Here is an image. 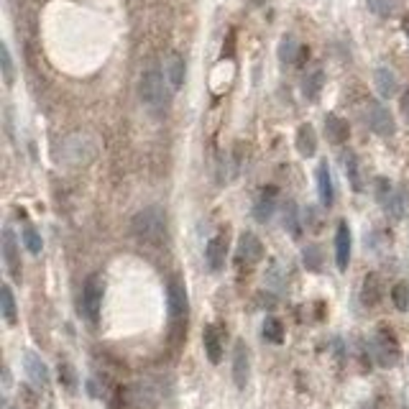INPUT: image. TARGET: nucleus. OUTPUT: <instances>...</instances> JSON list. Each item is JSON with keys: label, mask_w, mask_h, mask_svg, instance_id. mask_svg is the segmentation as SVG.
Here are the masks:
<instances>
[{"label": "nucleus", "mask_w": 409, "mask_h": 409, "mask_svg": "<svg viewBox=\"0 0 409 409\" xmlns=\"http://www.w3.org/2000/svg\"><path fill=\"white\" fill-rule=\"evenodd\" d=\"M248 374H251V361H248V346L238 340L233 348V381L238 389H246Z\"/></svg>", "instance_id": "12"}, {"label": "nucleus", "mask_w": 409, "mask_h": 409, "mask_svg": "<svg viewBox=\"0 0 409 409\" xmlns=\"http://www.w3.org/2000/svg\"><path fill=\"white\" fill-rule=\"evenodd\" d=\"M297 151L302 156H315V151H318V136H315V128L310 123L297 128Z\"/></svg>", "instance_id": "19"}, {"label": "nucleus", "mask_w": 409, "mask_h": 409, "mask_svg": "<svg viewBox=\"0 0 409 409\" xmlns=\"http://www.w3.org/2000/svg\"><path fill=\"white\" fill-rule=\"evenodd\" d=\"M23 368H26V376H29V381L34 387H39V389L49 387V368H46V363H44L34 351L23 353Z\"/></svg>", "instance_id": "9"}, {"label": "nucleus", "mask_w": 409, "mask_h": 409, "mask_svg": "<svg viewBox=\"0 0 409 409\" xmlns=\"http://www.w3.org/2000/svg\"><path fill=\"white\" fill-rule=\"evenodd\" d=\"M351 228H348V223H338V231H335V264H338L340 271H346L348 264H351Z\"/></svg>", "instance_id": "11"}, {"label": "nucleus", "mask_w": 409, "mask_h": 409, "mask_svg": "<svg viewBox=\"0 0 409 409\" xmlns=\"http://www.w3.org/2000/svg\"><path fill=\"white\" fill-rule=\"evenodd\" d=\"M374 85H376V92H379L381 98L389 100L394 98L396 90H399V82H396V74L389 67H379L374 72Z\"/></svg>", "instance_id": "18"}, {"label": "nucleus", "mask_w": 409, "mask_h": 409, "mask_svg": "<svg viewBox=\"0 0 409 409\" xmlns=\"http://www.w3.org/2000/svg\"><path fill=\"white\" fill-rule=\"evenodd\" d=\"M167 307H169L171 323H182V320H187V312H190L187 287H184L176 276L174 279H169V284H167Z\"/></svg>", "instance_id": "5"}, {"label": "nucleus", "mask_w": 409, "mask_h": 409, "mask_svg": "<svg viewBox=\"0 0 409 409\" xmlns=\"http://www.w3.org/2000/svg\"><path fill=\"white\" fill-rule=\"evenodd\" d=\"M325 136H327L330 143H346L348 136H351V128H348V123L340 115L327 113L325 115Z\"/></svg>", "instance_id": "17"}, {"label": "nucleus", "mask_w": 409, "mask_h": 409, "mask_svg": "<svg viewBox=\"0 0 409 409\" xmlns=\"http://www.w3.org/2000/svg\"><path fill=\"white\" fill-rule=\"evenodd\" d=\"M103 294H105V284L98 274L87 276L85 287H82V312L90 323H98L100 307H103Z\"/></svg>", "instance_id": "3"}, {"label": "nucleus", "mask_w": 409, "mask_h": 409, "mask_svg": "<svg viewBox=\"0 0 409 409\" xmlns=\"http://www.w3.org/2000/svg\"><path fill=\"white\" fill-rule=\"evenodd\" d=\"M131 231L143 243H162L167 238V215L156 204L143 207V210L136 212L134 223H131Z\"/></svg>", "instance_id": "2"}, {"label": "nucleus", "mask_w": 409, "mask_h": 409, "mask_svg": "<svg viewBox=\"0 0 409 409\" xmlns=\"http://www.w3.org/2000/svg\"><path fill=\"white\" fill-rule=\"evenodd\" d=\"M402 113H404V115H407V118H409V90H407V92H404V95H402Z\"/></svg>", "instance_id": "34"}, {"label": "nucleus", "mask_w": 409, "mask_h": 409, "mask_svg": "<svg viewBox=\"0 0 409 409\" xmlns=\"http://www.w3.org/2000/svg\"><path fill=\"white\" fill-rule=\"evenodd\" d=\"M366 123H368V128H371L376 136H384V138L394 136V131H396L394 115L389 113V108L381 105V103H368Z\"/></svg>", "instance_id": "6"}, {"label": "nucleus", "mask_w": 409, "mask_h": 409, "mask_svg": "<svg viewBox=\"0 0 409 409\" xmlns=\"http://www.w3.org/2000/svg\"><path fill=\"white\" fill-rule=\"evenodd\" d=\"M228 246H231V240H228L226 231H220V233H215L207 240V246H204V264H207L210 271H220V268L226 266Z\"/></svg>", "instance_id": "7"}, {"label": "nucleus", "mask_w": 409, "mask_h": 409, "mask_svg": "<svg viewBox=\"0 0 409 409\" xmlns=\"http://www.w3.org/2000/svg\"><path fill=\"white\" fill-rule=\"evenodd\" d=\"M0 251H3V261L11 279L21 282V254H18V243H15V235L11 228H3V243H0Z\"/></svg>", "instance_id": "8"}, {"label": "nucleus", "mask_w": 409, "mask_h": 409, "mask_svg": "<svg viewBox=\"0 0 409 409\" xmlns=\"http://www.w3.org/2000/svg\"><path fill=\"white\" fill-rule=\"evenodd\" d=\"M315 176H318L320 202H323L325 207H330L332 200H335V187H332V176H330V167H327V162H320L318 164V171H315Z\"/></svg>", "instance_id": "16"}, {"label": "nucleus", "mask_w": 409, "mask_h": 409, "mask_svg": "<svg viewBox=\"0 0 409 409\" xmlns=\"http://www.w3.org/2000/svg\"><path fill=\"white\" fill-rule=\"evenodd\" d=\"M323 82H325L323 70H315L312 74H307V77H304V85H302L304 98H307V100H318L320 98V90H323Z\"/></svg>", "instance_id": "24"}, {"label": "nucleus", "mask_w": 409, "mask_h": 409, "mask_svg": "<svg viewBox=\"0 0 409 409\" xmlns=\"http://www.w3.org/2000/svg\"><path fill=\"white\" fill-rule=\"evenodd\" d=\"M274 190L268 192V197H266V192H264V197L256 202L254 207V218L259 220V223H266V220H271V215H274Z\"/></svg>", "instance_id": "27"}, {"label": "nucleus", "mask_w": 409, "mask_h": 409, "mask_svg": "<svg viewBox=\"0 0 409 409\" xmlns=\"http://www.w3.org/2000/svg\"><path fill=\"white\" fill-rule=\"evenodd\" d=\"M138 92H141V103L151 110L154 115H164L167 108H169V98H171V87L164 77V70H151L143 72L141 85H138Z\"/></svg>", "instance_id": "1"}, {"label": "nucleus", "mask_w": 409, "mask_h": 409, "mask_svg": "<svg viewBox=\"0 0 409 409\" xmlns=\"http://www.w3.org/2000/svg\"><path fill=\"white\" fill-rule=\"evenodd\" d=\"M343 169H346L348 174V182H351V187L356 192L363 190V184H361V169H358V159H356V154L353 151H348V154H343Z\"/></svg>", "instance_id": "23"}, {"label": "nucleus", "mask_w": 409, "mask_h": 409, "mask_svg": "<svg viewBox=\"0 0 409 409\" xmlns=\"http://www.w3.org/2000/svg\"><path fill=\"white\" fill-rule=\"evenodd\" d=\"M184 74H187V64H184L182 54L169 51L167 59H164V77H167V82H169L171 92H176L184 85Z\"/></svg>", "instance_id": "10"}, {"label": "nucleus", "mask_w": 409, "mask_h": 409, "mask_svg": "<svg viewBox=\"0 0 409 409\" xmlns=\"http://www.w3.org/2000/svg\"><path fill=\"white\" fill-rule=\"evenodd\" d=\"M381 299V279L379 274H368L363 279V287H361V302L366 307H376Z\"/></svg>", "instance_id": "20"}, {"label": "nucleus", "mask_w": 409, "mask_h": 409, "mask_svg": "<svg viewBox=\"0 0 409 409\" xmlns=\"http://www.w3.org/2000/svg\"><path fill=\"white\" fill-rule=\"evenodd\" d=\"M391 299H394V307L396 310L407 312L409 310V287L404 282L394 284V290H391Z\"/></svg>", "instance_id": "30"}, {"label": "nucleus", "mask_w": 409, "mask_h": 409, "mask_svg": "<svg viewBox=\"0 0 409 409\" xmlns=\"http://www.w3.org/2000/svg\"><path fill=\"white\" fill-rule=\"evenodd\" d=\"M384 210H387L394 220L407 218V212H409V190L407 187H396V190H391V195H389L387 202H384Z\"/></svg>", "instance_id": "15"}, {"label": "nucleus", "mask_w": 409, "mask_h": 409, "mask_svg": "<svg viewBox=\"0 0 409 409\" xmlns=\"http://www.w3.org/2000/svg\"><path fill=\"white\" fill-rule=\"evenodd\" d=\"M21 240H23V246L29 248V254L39 256L44 251V240H41V235H39V231H36V228H31V226L23 228Z\"/></svg>", "instance_id": "28"}, {"label": "nucleus", "mask_w": 409, "mask_h": 409, "mask_svg": "<svg viewBox=\"0 0 409 409\" xmlns=\"http://www.w3.org/2000/svg\"><path fill=\"white\" fill-rule=\"evenodd\" d=\"M202 346H204V353H207V361L218 366L220 361H223V340H220V330L215 325H204Z\"/></svg>", "instance_id": "14"}, {"label": "nucleus", "mask_w": 409, "mask_h": 409, "mask_svg": "<svg viewBox=\"0 0 409 409\" xmlns=\"http://www.w3.org/2000/svg\"><path fill=\"white\" fill-rule=\"evenodd\" d=\"M59 379L64 381V387H70V389H74V371H72V366L70 363H59Z\"/></svg>", "instance_id": "33"}, {"label": "nucleus", "mask_w": 409, "mask_h": 409, "mask_svg": "<svg viewBox=\"0 0 409 409\" xmlns=\"http://www.w3.org/2000/svg\"><path fill=\"white\" fill-rule=\"evenodd\" d=\"M0 312H3V320L8 325H15V318H18V312H15V297L8 284L0 287Z\"/></svg>", "instance_id": "21"}, {"label": "nucleus", "mask_w": 409, "mask_h": 409, "mask_svg": "<svg viewBox=\"0 0 409 409\" xmlns=\"http://www.w3.org/2000/svg\"><path fill=\"white\" fill-rule=\"evenodd\" d=\"M264 338L268 340V343H282L284 340V325L279 318H266L264 320Z\"/></svg>", "instance_id": "25"}, {"label": "nucleus", "mask_w": 409, "mask_h": 409, "mask_svg": "<svg viewBox=\"0 0 409 409\" xmlns=\"http://www.w3.org/2000/svg\"><path fill=\"white\" fill-rule=\"evenodd\" d=\"M374 356H376V361H379L381 368H391V366L399 363L402 351H399V343H396V338L391 335V330H379L376 332Z\"/></svg>", "instance_id": "4"}, {"label": "nucleus", "mask_w": 409, "mask_h": 409, "mask_svg": "<svg viewBox=\"0 0 409 409\" xmlns=\"http://www.w3.org/2000/svg\"><path fill=\"white\" fill-rule=\"evenodd\" d=\"M368 8H371V13L381 15V18H389V15L396 13V8H399V0H366Z\"/></svg>", "instance_id": "29"}, {"label": "nucleus", "mask_w": 409, "mask_h": 409, "mask_svg": "<svg viewBox=\"0 0 409 409\" xmlns=\"http://www.w3.org/2000/svg\"><path fill=\"white\" fill-rule=\"evenodd\" d=\"M299 54H302L299 41H297L294 36H284L282 44H279V59H282L284 64H297Z\"/></svg>", "instance_id": "22"}, {"label": "nucleus", "mask_w": 409, "mask_h": 409, "mask_svg": "<svg viewBox=\"0 0 409 409\" xmlns=\"http://www.w3.org/2000/svg\"><path fill=\"white\" fill-rule=\"evenodd\" d=\"M0 67H3V79H6V85H13V59H11L8 44H3V49H0Z\"/></svg>", "instance_id": "31"}, {"label": "nucleus", "mask_w": 409, "mask_h": 409, "mask_svg": "<svg viewBox=\"0 0 409 409\" xmlns=\"http://www.w3.org/2000/svg\"><path fill=\"white\" fill-rule=\"evenodd\" d=\"M302 261L307 266V271H320L323 268V251L315 243H307L302 251Z\"/></svg>", "instance_id": "26"}, {"label": "nucleus", "mask_w": 409, "mask_h": 409, "mask_svg": "<svg viewBox=\"0 0 409 409\" xmlns=\"http://www.w3.org/2000/svg\"><path fill=\"white\" fill-rule=\"evenodd\" d=\"M284 228H287L292 235H299V218H297L294 202H287V210H284Z\"/></svg>", "instance_id": "32"}, {"label": "nucleus", "mask_w": 409, "mask_h": 409, "mask_svg": "<svg viewBox=\"0 0 409 409\" xmlns=\"http://www.w3.org/2000/svg\"><path fill=\"white\" fill-rule=\"evenodd\" d=\"M238 259L248 266H254L264 259V243L259 240V235L243 233L238 240Z\"/></svg>", "instance_id": "13"}, {"label": "nucleus", "mask_w": 409, "mask_h": 409, "mask_svg": "<svg viewBox=\"0 0 409 409\" xmlns=\"http://www.w3.org/2000/svg\"><path fill=\"white\" fill-rule=\"evenodd\" d=\"M404 34H407V39H409V18L404 21Z\"/></svg>", "instance_id": "35"}]
</instances>
